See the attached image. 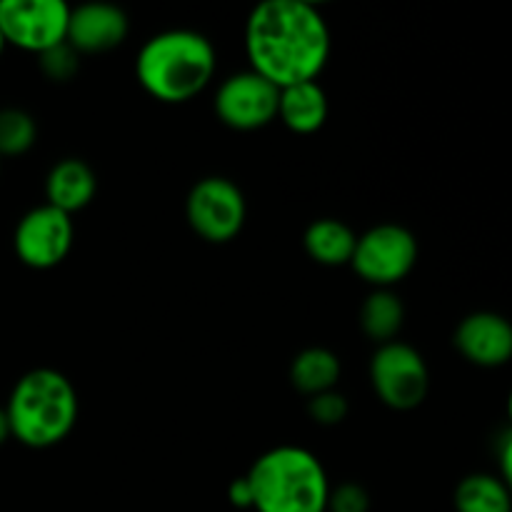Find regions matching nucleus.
<instances>
[{
  "mask_svg": "<svg viewBox=\"0 0 512 512\" xmlns=\"http://www.w3.org/2000/svg\"><path fill=\"white\" fill-rule=\"evenodd\" d=\"M78 413L75 385L53 368H35L20 375L5 403L10 435L33 450L63 443L73 433Z\"/></svg>",
  "mask_w": 512,
  "mask_h": 512,
  "instance_id": "3",
  "label": "nucleus"
},
{
  "mask_svg": "<svg viewBox=\"0 0 512 512\" xmlns=\"http://www.w3.org/2000/svg\"><path fill=\"white\" fill-rule=\"evenodd\" d=\"M405 325V305L398 293L388 288H375L360 305V328L365 338L385 345L398 340Z\"/></svg>",
  "mask_w": 512,
  "mask_h": 512,
  "instance_id": "17",
  "label": "nucleus"
},
{
  "mask_svg": "<svg viewBox=\"0 0 512 512\" xmlns=\"http://www.w3.org/2000/svg\"><path fill=\"white\" fill-rule=\"evenodd\" d=\"M358 235L348 223L338 218H320L305 228L303 248L318 265L325 268H340L350 265L355 253Z\"/></svg>",
  "mask_w": 512,
  "mask_h": 512,
  "instance_id": "15",
  "label": "nucleus"
},
{
  "mask_svg": "<svg viewBox=\"0 0 512 512\" xmlns=\"http://www.w3.org/2000/svg\"><path fill=\"white\" fill-rule=\"evenodd\" d=\"M418 263V238L405 225L380 223L358 235L350 265L355 273L375 288L398 285Z\"/></svg>",
  "mask_w": 512,
  "mask_h": 512,
  "instance_id": "6",
  "label": "nucleus"
},
{
  "mask_svg": "<svg viewBox=\"0 0 512 512\" xmlns=\"http://www.w3.org/2000/svg\"><path fill=\"white\" fill-rule=\"evenodd\" d=\"M3 50H5V40H3V35H0V55H3Z\"/></svg>",
  "mask_w": 512,
  "mask_h": 512,
  "instance_id": "27",
  "label": "nucleus"
},
{
  "mask_svg": "<svg viewBox=\"0 0 512 512\" xmlns=\"http://www.w3.org/2000/svg\"><path fill=\"white\" fill-rule=\"evenodd\" d=\"M228 500L230 505H235V508L240 510H253V490H250V483L248 478H238L230 483L228 488Z\"/></svg>",
  "mask_w": 512,
  "mask_h": 512,
  "instance_id": "23",
  "label": "nucleus"
},
{
  "mask_svg": "<svg viewBox=\"0 0 512 512\" xmlns=\"http://www.w3.org/2000/svg\"><path fill=\"white\" fill-rule=\"evenodd\" d=\"M245 218L248 205L243 190L223 175L198 180L185 198V220L208 243L223 245L238 238Z\"/></svg>",
  "mask_w": 512,
  "mask_h": 512,
  "instance_id": "7",
  "label": "nucleus"
},
{
  "mask_svg": "<svg viewBox=\"0 0 512 512\" xmlns=\"http://www.w3.org/2000/svg\"><path fill=\"white\" fill-rule=\"evenodd\" d=\"M70 5L63 0H0V35L25 53H45L68 38Z\"/></svg>",
  "mask_w": 512,
  "mask_h": 512,
  "instance_id": "8",
  "label": "nucleus"
},
{
  "mask_svg": "<svg viewBox=\"0 0 512 512\" xmlns=\"http://www.w3.org/2000/svg\"><path fill=\"white\" fill-rule=\"evenodd\" d=\"M13 438L10 435V423H8V415H5V408H0V445H5L8 440Z\"/></svg>",
  "mask_w": 512,
  "mask_h": 512,
  "instance_id": "25",
  "label": "nucleus"
},
{
  "mask_svg": "<svg viewBox=\"0 0 512 512\" xmlns=\"http://www.w3.org/2000/svg\"><path fill=\"white\" fill-rule=\"evenodd\" d=\"M130 20L123 8L110 3H85L70 8L65 43L78 55H100L120 48L128 38Z\"/></svg>",
  "mask_w": 512,
  "mask_h": 512,
  "instance_id": "12",
  "label": "nucleus"
},
{
  "mask_svg": "<svg viewBox=\"0 0 512 512\" xmlns=\"http://www.w3.org/2000/svg\"><path fill=\"white\" fill-rule=\"evenodd\" d=\"M328 95L320 88L318 80L290 85L280 90L278 118L290 133L313 135L328 120Z\"/></svg>",
  "mask_w": 512,
  "mask_h": 512,
  "instance_id": "14",
  "label": "nucleus"
},
{
  "mask_svg": "<svg viewBox=\"0 0 512 512\" xmlns=\"http://www.w3.org/2000/svg\"><path fill=\"white\" fill-rule=\"evenodd\" d=\"M500 480H503L512 498V428L505 433L503 443H500Z\"/></svg>",
  "mask_w": 512,
  "mask_h": 512,
  "instance_id": "24",
  "label": "nucleus"
},
{
  "mask_svg": "<svg viewBox=\"0 0 512 512\" xmlns=\"http://www.w3.org/2000/svg\"><path fill=\"white\" fill-rule=\"evenodd\" d=\"M455 512H512V498L500 475L470 473L453 493Z\"/></svg>",
  "mask_w": 512,
  "mask_h": 512,
  "instance_id": "18",
  "label": "nucleus"
},
{
  "mask_svg": "<svg viewBox=\"0 0 512 512\" xmlns=\"http://www.w3.org/2000/svg\"><path fill=\"white\" fill-rule=\"evenodd\" d=\"M255 512H328L330 480L318 455L278 445L248 470Z\"/></svg>",
  "mask_w": 512,
  "mask_h": 512,
  "instance_id": "4",
  "label": "nucleus"
},
{
  "mask_svg": "<svg viewBox=\"0 0 512 512\" xmlns=\"http://www.w3.org/2000/svg\"><path fill=\"white\" fill-rule=\"evenodd\" d=\"M508 418H510V423H512V390H510V395H508Z\"/></svg>",
  "mask_w": 512,
  "mask_h": 512,
  "instance_id": "26",
  "label": "nucleus"
},
{
  "mask_svg": "<svg viewBox=\"0 0 512 512\" xmlns=\"http://www.w3.org/2000/svg\"><path fill=\"white\" fill-rule=\"evenodd\" d=\"M38 65L48 80H53V83H68V80H73L78 75L80 55L68 43H60L55 48L40 53Z\"/></svg>",
  "mask_w": 512,
  "mask_h": 512,
  "instance_id": "20",
  "label": "nucleus"
},
{
  "mask_svg": "<svg viewBox=\"0 0 512 512\" xmlns=\"http://www.w3.org/2000/svg\"><path fill=\"white\" fill-rule=\"evenodd\" d=\"M350 413L348 398L338 390H328V393H320L308 398V415L313 423L323 425V428H333L340 425Z\"/></svg>",
  "mask_w": 512,
  "mask_h": 512,
  "instance_id": "21",
  "label": "nucleus"
},
{
  "mask_svg": "<svg viewBox=\"0 0 512 512\" xmlns=\"http://www.w3.org/2000/svg\"><path fill=\"white\" fill-rule=\"evenodd\" d=\"M73 218L53 205H38L18 220L13 248L20 263L33 270H50L63 263L73 250Z\"/></svg>",
  "mask_w": 512,
  "mask_h": 512,
  "instance_id": "9",
  "label": "nucleus"
},
{
  "mask_svg": "<svg viewBox=\"0 0 512 512\" xmlns=\"http://www.w3.org/2000/svg\"><path fill=\"white\" fill-rule=\"evenodd\" d=\"M245 55L278 90L318 80L330 58L328 20L303 0H265L245 23Z\"/></svg>",
  "mask_w": 512,
  "mask_h": 512,
  "instance_id": "1",
  "label": "nucleus"
},
{
  "mask_svg": "<svg viewBox=\"0 0 512 512\" xmlns=\"http://www.w3.org/2000/svg\"><path fill=\"white\" fill-rule=\"evenodd\" d=\"M218 53L203 33L163 30L150 35L135 60V75L150 98L160 103H188L215 78Z\"/></svg>",
  "mask_w": 512,
  "mask_h": 512,
  "instance_id": "2",
  "label": "nucleus"
},
{
  "mask_svg": "<svg viewBox=\"0 0 512 512\" xmlns=\"http://www.w3.org/2000/svg\"><path fill=\"white\" fill-rule=\"evenodd\" d=\"M370 495L363 485L343 483L335 490H330L328 512H368Z\"/></svg>",
  "mask_w": 512,
  "mask_h": 512,
  "instance_id": "22",
  "label": "nucleus"
},
{
  "mask_svg": "<svg viewBox=\"0 0 512 512\" xmlns=\"http://www.w3.org/2000/svg\"><path fill=\"white\" fill-rule=\"evenodd\" d=\"M453 343L468 363L478 368H500L512 360V323L490 310L470 313L455 328Z\"/></svg>",
  "mask_w": 512,
  "mask_h": 512,
  "instance_id": "11",
  "label": "nucleus"
},
{
  "mask_svg": "<svg viewBox=\"0 0 512 512\" xmlns=\"http://www.w3.org/2000/svg\"><path fill=\"white\" fill-rule=\"evenodd\" d=\"M340 373H343V365H340L338 355L328 348H318V345L300 350L290 363V383L305 398L335 390Z\"/></svg>",
  "mask_w": 512,
  "mask_h": 512,
  "instance_id": "16",
  "label": "nucleus"
},
{
  "mask_svg": "<svg viewBox=\"0 0 512 512\" xmlns=\"http://www.w3.org/2000/svg\"><path fill=\"white\" fill-rule=\"evenodd\" d=\"M38 140V125L20 108H0V158L25 155Z\"/></svg>",
  "mask_w": 512,
  "mask_h": 512,
  "instance_id": "19",
  "label": "nucleus"
},
{
  "mask_svg": "<svg viewBox=\"0 0 512 512\" xmlns=\"http://www.w3.org/2000/svg\"><path fill=\"white\" fill-rule=\"evenodd\" d=\"M95 193H98V175L85 160L63 158L48 170L45 203L63 210L70 218H73V213L88 208L93 203Z\"/></svg>",
  "mask_w": 512,
  "mask_h": 512,
  "instance_id": "13",
  "label": "nucleus"
},
{
  "mask_svg": "<svg viewBox=\"0 0 512 512\" xmlns=\"http://www.w3.org/2000/svg\"><path fill=\"white\" fill-rule=\"evenodd\" d=\"M280 90L253 70L228 75L215 90V115L228 128L250 133L278 118Z\"/></svg>",
  "mask_w": 512,
  "mask_h": 512,
  "instance_id": "10",
  "label": "nucleus"
},
{
  "mask_svg": "<svg viewBox=\"0 0 512 512\" xmlns=\"http://www.w3.org/2000/svg\"><path fill=\"white\" fill-rule=\"evenodd\" d=\"M370 385L380 403L398 413H408L423 405L430 390V370L423 355L408 343L378 345L370 358Z\"/></svg>",
  "mask_w": 512,
  "mask_h": 512,
  "instance_id": "5",
  "label": "nucleus"
}]
</instances>
